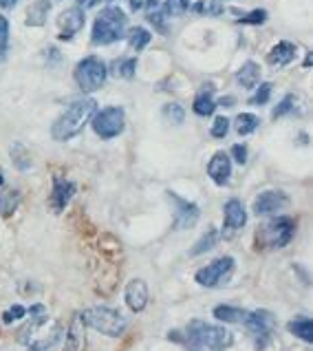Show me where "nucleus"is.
<instances>
[{
	"instance_id": "f257e3e1",
	"label": "nucleus",
	"mask_w": 313,
	"mask_h": 351,
	"mask_svg": "<svg viewBox=\"0 0 313 351\" xmlns=\"http://www.w3.org/2000/svg\"><path fill=\"white\" fill-rule=\"evenodd\" d=\"M97 111V102L93 97H79L75 102H71L64 113L60 115L51 124V137L55 142H68V139L77 137L82 133V128L90 122V117Z\"/></svg>"
},
{
	"instance_id": "f03ea898",
	"label": "nucleus",
	"mask_w": 313,
	"mask_h": 351,
	"mask_svg": "<svg viewBox=\"0 0 313 351\" xmlns=\"http://www.w3.org/2000/svg\"><path fill=\"white\" fill-rule=\"evenodd\" d=\"M181 340L195 349L227 351L234 345V334H231L229 329H225L223 325H210L205 320L195 318L192 323H188Z\"/></svg>"
},
{
	"instance_id": "7ed1b4c3",
	"label": "nucleus",
	"mask_w": 313,
	"mask_h": 351,
	"mask_svg": "<svg viewBox=\"0 0 313 351\" xmlns=\"http://www.w3.org/2000/svg\"><path fill=\"white\" fill-rule=\"evenodd\" d=\"M126 27H128L126 14L117 5H108L95 18L93 32H90V43L95 47L119 43V40L126 36Z\"/></svg>"
},
{
	"instance_id": "20e7f679",
	"label": "nucleus",
	"mask_w": 313,
	"mask_h": 351,
	"mask_svg": "<svg viewBox=\"0 0 313 351\" xmlns=\"http://www.w3.org/2000/svg\"><path fill=\"white\" fill-rule=\"evenodd\" d=\"M79 320L84 323V327L95 329V332L108 338H122L128 329V318L119 309L106 305H95L84 309V312H79Z\"/></svg>"
},
{
	"instance_id": "39448f33",
	"label": "nucleus",
	"mask_w": 313,
	"mask_h": 351,
	"mask_svg": "<svg viewBox=\"0 0 313 351\" xmlns=\"http://www.w3.org/2000/svg\"><path fill=\"white\" fill-rule=\"evenodd\" d=\"M296 219L294 217H274L256 232V245L260 250H282L296 237Z\"/></svg>"
},
{
	"instance_id": "423d86ee",
	"label": "nucleus",
	"mask_w": 313,
	"mask_h": 351,
	"mask_svg": "<svg viewBox=\"0 0 313 351\" xmlns=\"http://www.w3.org/2000/svg\"><path fill=\"white\" fill-rule=\"evenodd\" d=\"M73 77L82 93H95L106 84L108 66L104 64V60H99L97 56H88L75 64Z\"/></svg>"
},
{
	"instance_id": "0eeeda50",
	"label": "nucleus",
	"mask_w": 313,
	"mask_h": 351,
	"mask_svg": "<svg viewBox=\"0 0 313 351\" xmlns=\"http://www.w3.org/2000/svg\"><path fill=\"white\" fill-rule=\"evenodd\" d=\"M247 332L254 338V347L258 351H265L271 340H274V329H276V316L267 312V309H254V312H249L245 323Z\"/></svg>"
},
{
	"instance_id": "6e6552de",
	"label": "nucleus",
	"mask_w": 313,
	"mask_h": 351,
	"mask_svg": "<svg viewBox=\"0 0 313 351\" xmlns=\"http://www.w3.org/2000/svg\"><path fill=\"white\" fill-rule=\"evenodd\" d=\"M90 122H93V130L97 137L115 139L122 135L126 128V113L122 106H106L102 111H95V115L90 117Z\"/></svg>"
},
{
	"instance_id": "1a4fd4ad",
	"label": "nucleus",
	"mask_w": 313,
	"mask_h": 351,
	"mask_svg": "<svg viewBox=\"0 0 313 351\" xmlns=\"http://www.w3.org/2000/svg\"><path fill=\"white\" fill-rule=\"evenodd\" d=\"M234 265H236V261L231 258V256H221V258H214L210 265L205 267H201L197 269V274H195V280L201 285V287H218L221 283H225L227 276L234 272Z\"/></svg>"
},
{
	"instance_id": "9d476101",
	"label": "nucleus",
	"mask_w": 313,
	"mask_h": 351,
	"mask_svg": "<svg viewBox=\"0 0 313 351\" xmlns=\"http://www.w3.org/2000/svg\"><path fill=\"white\" fill-rule=\"evenodd\" d=\"M170 202L175 204V230L181 232V230H190L199 223V217H201V208L197 204L188 202V199L179 197L177 193H168Z\"/></svg>"
},
{
	"instance_id": "9b49d317",
	"label": "nucleus",
	"mask_w": 313,
	"mask_h": 351,
	"mask_svg": "<svg viewBox=\"0 0 313 351\" xmlns=\"http://www.w3.org/2000/svg\"><path fill=\"white\" fill-rule=\"evenodd\" d=\"M77 193V184L71 182V179L55 175L53 177V186H51V195H49V208L53 210L55 215H62L66 206L71 204V199Z\"/></svg>"
},
{
	"instance_id": "f8f14e48",
	"label": "nucleus",
	"mask_w": 313,
	"mask_h": 351,
	"mask_svg": "<svg viewBox=\"0 0 313 351\" xmlns=\"http://www.w3.org/2000/svg\"><path fill=\"white\" fill-rule=\"evenodd\" d=\"M289 206V197L282 190H262L251 204V213L256 217H271Z\"/></svg>"
},
{
	"instance_id": "ddd939ff",
	"label": "nucleus",
	"mask_w": 313,
	"mask_h": 351,
	"mask_svg": "<svg viewBox=\"0 0 313 351\" xmlns=\"http://www.w3.org/2000/svg\"><path fill=\"white\" fill-rule=\"evenodd\" d=\"M247 226V210L240 199H227L223 206V232L221 237L229 239L236 230Z\"/></svg>"
},
{
	"instance_id": "4468645a",
	"label": "nucleus",
	"mask_w": 313,
	"mask_h": 351,
	"mask_svg": "<svg viewBox=\"0 0 313 351\" xmlns=\"http://www.w3.org/2000/svg\"><path fill=\"white\" fill-rule=\"evenodd\" d=\"M124 300H126L130 312H135V314L144 312V309L148 307V303H150V289H148L146 280L144 278L128 280L126 292H124Z\"/></svg>"
},
{
	"instance_id": "2eb2a0df",
	"label": "nucleus",
	"mask_w": 313,
	"mask_h": 351,
	"mask_svg": "<svg viewBox=\"0 0 313 351\" xmlns=\"http://www.w3.org/2000/svg\"><path fill=\"white\" fill-rule=\"evenodd\" d=\"M208 175L216 186H227L231 179V159L225 150H216L208 162Z\"/></svg>"
},
{
	"instance_id": "dca6fc26",
	"label": "nucleus",
	"mask_w": 313,
	"mask_h": 351,
	"mask_svg": "<svg viewBox=\"0 0 313 351\" xmlns=\"http://www.w3.org/2000/svg\"><path fill=\"white\" fill-rule=\"evenodd\" d=\"M84 9L71 7L66 12L58 16V29H60V40H71L79 29L84 27Z\"/></svg>"
},
{
	"instance_id": "f3484780",
	"label": "nucleus",
	"mask_w": 313,
	"mask_h": 351,
	"mask_svg": "<svg viewBox=\"0 0 313 351\" xmlns=\"http://www.w3.org/2000/svg\"><path fill=\"white\" fill-rule=\"evenodd\" d=\"M27 314H29V323L18 332V343H23V345L32 343L34 334L38 332L40 327H45V323H47V307L36 303V305H32V307L27 309Z\"/></svg>"
},
{
	"instance_id": "a211bd4d",
	"label": "nucleus",
	"mask_w": 313,
	"mask_h": 351,
	"mask_svg": "<svg viewBox=\"0 0 313 351\" xmlns=\"http://www.w3.org/2000/svg\"><path fill=\"white\" fill-rule=\"evenodd\" d=\"M298 53V47L294 43H289V40H280L274 47H271V51L267 53V64L271 66H287L289 62H294V58Z\"/></svg>"
},
{
	"instance_id": "6ab92c4d",
	"label": "nucleus",
	"mask_w": 313,
	"mask_h": 351,
	"mask_svg": "<svg viewBox=\"0 0 313 351\" xmlns=\"http://www.w3.org/2000/svg\"><path fill=\"white\" fill-rule=\"evenodd\" d=\"M86 338H84V323L79 320V314L71 318L66 338H64V351H84Z\"/></svg>"
},
{
	"instance_id": "aec40b11",
	"label": "nucleus",
	"mask_w": 313,
	"mask_h": 351,
	"mask_svg": "<svg viewBox=\"0 0 313 351\" xmlns=\"http://www.w3.org/2000/svg\"><path fill=\"white\" fill-rule=\"evenodd\" d=\"M192 111H195L199 117H210L216 111V99H214V86L208 84L197 93L195 102H192Z\"/></svg>"
},
{
	"instance_id": "412c9836",
	"label": "nucleus",
	"mask_w": 313,
	"mask_h": 351,
	"mask_svg": "<svg viewBox=\"0 0 313 351\" xmlns=\"http://www.w3.org/2000/svg\"><path fill=\"white\" fill-rule=\"evenodd\" d=\"M247 309L236 307V305H216L212 309V316H214L218 323H231V325H240L245 323L247 318Z\"/></svg>"
},
{
	"instance_id": "4be33fe9",
	"label": "nucleus",
	"mask_w": 313,
	"mask_h": 351,
	"mask_svg": "<svg viewBox=\"0 0 313 351\" xmlns=\"http://www.w3.org/2000/svg\"><path fill=\"white\" fill-rule=\"evenodd\" d=\"M287 332L300 338L302 343L311 345L313 343V320L309 316H296L287 323Z\"/></svg>"
},
{
	"instance_id": "5701e85b",
	"label": "nucleus",
	"mask_w": 313,
	"mask_h": 351,
	"mask_svg": "<svg viewBox=\"0 0 313 351\" xmlns=\"http://www.w3.org/2000/svg\"><path fill=\"white\" fill-rule=\"evenodd\" d=\"M49 12H51V0H36V3L27 9V25L29 27H45Z\"/></svg>"
},
{
	"instance_id": "b1692460",
	"label": "nucleus",
	"mask_w": 313,
	"mask_h": 351,
	"mask_svg": "<svg viewBox=\"0 0 313 351\" xmlns=\"http://www.w3.org/2000/svg\"><path fill=\"white\" fill-rule=\"evenodd\" d=\"M9 157H12V164L16 166V170H20V173H27V170L34 168V157L25 144H20V142L12 144V148H9Z\"/></svg>"
},
{
	"instance_id": "393cba45",
	"label": "nucleus",
	"mask_w": 313,
	"mask_h": 351,
	"mask_svg": "<svg viewBox=\"0 0 313 351\" xmlns=\"http://www.w3.org/2000/svg\"><path fill=\"white\" fill-rule=\"evenodd\" d=\"M20 202H23V195H20V190L16 188H7L0 193V217H14L16 210L20 206Z\"/></svg>"
},
{
	"instance_id": "a878e982",
	"label": "nucleus",
	"mask_w": 313,
	"mask_h": 351,
	"mask_svg": "<svg viewBox=\"0 0 313 351\" xmlns=\"http://www.w3.org/2000/svg\"><path fill=\"white\" fill-rule=\"evenodd\" d=\"M236 82L243 86V88H254V86H258V82H260V66L254 62V60H249V62H245L243 66L238 69Z\"/></svg>"
},
{
	"instance_id": "bb28decb",
	"label": "nucleus",
	"mask_w": 313,
	"mask_h": 351,
	"mask_svg": "<svg viewBox=\"0 0 313 351\" xmlns=\"http://www.w3.org/2000/svg\"><path fill=\"white\" fill-rule=\"evenodd\" d=\"M144 7L148 9V12H146L148 23L153 25V29H157L161 36H166L168 34V25H166V16H164V12H161V7H159V0H146Z\"/></svg>"
},
{
	"instance_id": "cd10ccee",
	"label": "nucleus",
	"mask_w": 313,
	"mask_h": 351,
	"mask_svg": "<svg viewBox=\"0 0 313 351\" xmlns=\"http://www.w3.org/2000/svg\"><path fill=\"white\" fill-rule=\"evenodd\" d=\"M221 241V232L216 228H210L208 232L201 237L195 245H192V250H190V256H201V254H205V252H210V250H214L216 247V243Z\"/></svg>"
},
{
	"instance_id": "c85d7f7f",
	"label": "nucleus",
	"mask_w": 313,
	"mask_h": 351,
	"mask_svg": "<svg viewBox=\"0 0 313 351\" xmlns=\"http://www.w3.org/2000/svg\"><path fill=\"white\" fill-rule=\"evenodd\" d=\"M260 126V119L254 113H240L236 115V133L240 137H247L251 133H256V128Z\"/></svg>"
},
{
	"instance_id": "c756f323",
	"label": "nucleus",
	"mask_w": 313,
	"mask_h": 351,
	"mask_svg": "<svg viewBox=\"0 0 313 351\" xmlns=\"http://www.w3.org/2000/svg\"><path fill=\"white\" fill-rule=\"evenodd\" d=\"M192 9H195V14L199 16H212V18L225 14V7L221 0H199V3L192 5Z\"/></svg>"
},
{
	"instance_id": "7c9ffc66",
	"label": "nucleus",
	"mask_w": 313,
	"mask_h": 351,
	"mask_svg": "<svg viewBox=\"0 0 313 351\" xmlns=\"http://www.w3.org/2000/svg\"><path fill=\"white\" fill-rule=\"evenodd\" d=\"M150 40H153V36H150L148 29L144 27H135V29H130V34H128V45L135 49V51H141V49H146L150 45Z\"/></svg>"
},
{
	"instance_id": "2f4dec72",
	"label": "nucleus",
	"mask_w": 313,
	"mask_h": 351,
	"mask_svg": "<svg viewBox=\"0 0 313 351\" xmlns=\"http://www.w3.org/2000/svg\"><path fill=\"white\" fill-rule=\"evenodd\" d=\"M9 40H12V29H9V20L3 14H0V64L7 62Z\"/></svg>"
},
{
	"instance_id": "473e14b6",
	"label": "nucleus",
	"mask_w": 313,
	"mask_h": 351,
	"mask_svg": "<svg viewBox=\"0 0 313 351\" xmlns=\"http://www.w3.org/2000/svg\"><path fill=\"white\" fill-rule=\"evenodd\" d=\"M164 119L170 124V126H181L184 124V119H186V111H184V106L177 104V102H170L164 106Z\"/></svg>"
},
{
	"instance_id": "72a5a7b5",
	"label": "nucleus",
	"mask_w": 313,
	"mask_h": 351,
	"mask_svg": "<svg viewBox=\"0 0 313 351\" xmlns=\"http://www.w3.org/2000/svg\"><path fill=\"white\" fill-rule=\"evenodd\" d=\"M298 104V97L296 95H285L280 99V104L274 108V113H271V119H280V117H285V115H291L294 113V108Z\"/></svg>"
},
{
	"instance_id": "f704fd0d",
	"label": "nucleus",
	"mask_w": 313,
	"mask_h": 351,
	"mask_svg": "<svg viewBox=\"0 0 313 351\" xmlns=\"http://www.w3.org/2000/svg\"><path fill=\"white\" fill-rule=\"evenodd\" d=\"M190 9V3L188 0H166L164 7H161V12H164V16L168 18H175V16H184L186 12Z\"/></svg>"
},
{
	"instance_id": "c9c22d12",
	"label": "nucleus",
	"mask_w": 313,
	"mask_h": 351,
	"mask_svg": "<svg viewBox=\"0 0 313 351\" xmlns=\"http://www.w3.org/2000/svg\"><path fill=\"white\" fill-rule=\"evenodd\" d=\"M135 71H137V58H124L115 62V73L124 80H133L135 77Z\"/></svg>"
},
{
	"instance_id": "e433bc0d",
	"label": "nucleus",
	"mask_w": 313,
	"mask_h": 351,
	"mask_svg": "<svg viewBox=\"0 0 313 351\" xmlns=\"http://www.w3.org/2000/svg\"><path fill=\"white\" fill-rule=\"evenodd\" d=\"M271 91H274V86H271L269 82H262L258 86V91L249 97V104L251 106H262V104H267L269 102V97H271Z\"/></svg>"
},
{
	"instance_id": "4c0bfd02",
	"label": "nucleus",
	"mask_w": 313,
	"mask_h": 351,
	"mask_svg": "<svg viewBox=\"0 0 313 351\" xmlns=\"http://www.w3.org/2000/svg\"><path fill=\"white\" fill-rule=\"evenodd\" d=\"M227 133H229V117L218 115L214 119V124H212V128H210V135L214 139H223V137H227Z\"/></svg>"
},
{
	"instance_id": "58836bf2",
	"label": "nucleus",
	"mask_w": 313,
	"mask_h": 351,
	"mask_svg": "<svg viewBox=\"0 0 313 351\" xmlns=\"http://www.w3.org/2000/svg\"><path fill=\"white\" fill-rule=\"evenodd\" d=\"M238 23L240 25H262V23H267V12L265 9H251L249 14L238 18Z\"/></svg>"
},
{
	"instance_id": "ea45409f",
	"label": "nucleus",
	"mask_w": 313,
	"mask_h": 351,
	"mask_svg": "<svg viewBox=\"0 0 313 351\" xmlns=\"http://www.w3.org/2000/svg\"><path fill=\"white\" fill-rule=\"evenodd\" d=\"M27 316V307L25 305H12L3 314V323L5 325H12V323H18V320H23Z\"/></svg>"
},
{
	"instance_id": "a19ab883",
	"label": "nucleus",
	"mask_w": 313,
	"mask_h": 351,
	"mask_svg": "<svg viewBox=\"0 0 313 351\" xmlns=\"http://www.w3.org/2000/svg\"><path fill=\"white\" fill-rule=\"evenodd\" d=\"M229 159H234V164H238V166H245L247 159H249L247 144H234V146H231V157Z\"/></svg>"
},
{
	"instance_id": "79ce46f5",
	"label": "nucleus",
	"mask_w": 313,
	"mask_h": 351,
	"mask_svg": "<svg viewBox=\"0 0 313 351\" xmlns=\"http://www.w3.org/2000/svg\"><path fill=\"white\" fill-rule=\"evenodd\" d=\"M102 3H115V0H77V7L79 9H93Z\"/></svg>"
},
{
	"instance_id": "37998d69",
	"label": "nucleus",
	"mask_w": 313,
	"mask_h": 351,
	"mask_svg": "<svg viewBox=\"0 0 313 351\" xmlns=\"http://www.w3.org/2000/svg\"><path fill=\"white\" fill-rule=\"evenodd\" d=\"M128 5H130V9H133V12H139V9H144L146 0H128Z\"/></svg>"
},
{
	"instance_id": "c03bdc74",
	"label": "nucleus",
	"mask_w": 313,
	"mask_h": 351,
	"mask_svg": "<svg viewBox=\"0 0 313 351\" xmlns=\"http://www.w3.org/2000/svg\"><path fill=\"white\" fill-rule=\"evenodd\" d=\"M16 3H18V0H0V7H3V9H12V7H16Z\"/></svg>"
},
{
	"instance_id": "a18cd8bd",
	"label": "nucleus",
	"mask_w": 313,
	"mask_h": 351,
	"mask_svg": "<svg viewBox=\"0 0 313 351\" xmlns=\"http://www.w3.org/2000/svg\"><path fill=\"white\" fill-rule=\"evenodd\" d=\"M311 64H313V53L309 51V53H307V58H305V69H309Z\"/></svg>"
},
{
	"instance_id": "49530a36",
	"label": "nucleus",
	"mask_w": 313,
	"mask_h": 351,
	"mask_svg": "<svg viewBox=\"0 0 313 351\" xmlns=\"http://www.w3.org/2000/svg\"><path fill=\"white\" fill-rule=\"evenodd\" d=\"M221 104H223V106H231V104H234V97H225V99H221Z\"/></svg>"
},
{
	"instance_id": "de8ad7c7",
	"label": "nucleus",
	"mask_w": 313,
	"mask_h": 351,
	"mask_svg": "<svg viewBox=\"0 0 313 351\" xmlns=\"http://www.w3.org/2000/svg\"><path fill=\"white\" fill-rule=\"evenodd\" d=\"M5 184V177H3V173H0V186H3Z\"/></svg>"
},
{
	"instance_id": "09e8293b",
	"label": "nucleus",
	"mask_w": 313,
	"mask_h": 351,
	"mask_svg": "<svg viewBox=\"0 0 313 351\" xmlns=\"http://www.w3.org/2000/svg\"><path fill=\"white\" fill-rule=\"evenodd\" d=\"M221 3H225V0H221Z\"/></svg>"
}]
</instances>
